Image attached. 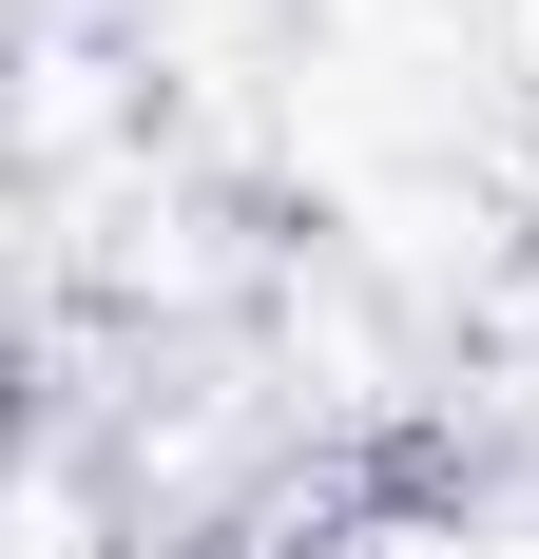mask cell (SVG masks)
Returning <instances> with one entry per match:
<instances>
[{
	"instance_id": "cell-1",
	"label": "cell",
	"mask_w": 539,
	"mask_h": 559,
	"mask_svg": "<svg viewBox=\"0 0 539 559\" xmlns=\"http://www.w3.org/2000/svg\"><path fill=\"white\" fill-rule=\"evenodd\" d=\"M309 559H347V540H309Z\"/></svg>"
}]
</instances>
